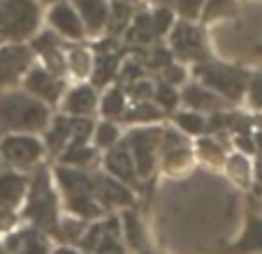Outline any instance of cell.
<instances>
[{
  "instance_id": "f1b7e54d",
  "label": "cell",
  "mask_w": 262,
  "mask_h": 254,
  "mask_svg": "<svg viewBox=\"0 0 262 254\" xmlns=\"http://www.w3.org/2000/svg\"><path fill=\"white\" fill-rule=\"evenodd\" d=\"M121 141V130L116 122L112 120H104L100 125L93 127V137H91V143L95 148H102V150H109V148H114L116 143Z\"/></svg>"
},
{
  "instance_id": "e575fe53",
  "label": "cell",
  "mask_w": 262,
  "mask_h": 254,
  "mask_svg": "<svg viewBox=\"0 0 262 254\" xmlns=\"http://www.w3.org/2000/svg\"><path fill=\"white\" fill-rule=\"evenodd\" d=\"M234 10H237V0H207L200 16H202L204 23H209V21L232 16Z\"/></svg>"
},
{
  "instance_id": "52a82bcc",
  "label": "cell",
  "mask_w": 262,
  "mask_h": 254,
  "mask_svg": "<svg viewBox=\"0 0 262 254\" xmlns=\"http://www.w3.org/2000/svg\"><path fill=\"white\" fill-rule=\"evenodd\" d=\"M169 51L172 56L181 60H195L204 63L207 60V46H204V33L193 21H177L169 30Z\"/></svg>"
},
{
  "instance_id": "60d3db41",
  "label": "cell",
  "mask_w": 262,
  "mask_h": 254,
  "mask_svg": "<svg viewBox=\"0 0 262 254\" xmlns=\"http://www.w3.org/2000/svg\"><path fill=\"white\" fill-rule=\"evenodd\" d=\"M253 143H255V150H260V153H262V130H260V132L253 134Z\"/></svg>"
},
{
  "instance_id": "30bf717a",
  "label": "cell",
  "mask_w": 262,
  "mask_h": 254,
  "mask_svg": "<svg viewBox=\"0 0 262 254\" xmlns=\"http://www.w3.org/2000/svg\"><path fill=\"white\" fill-rule=\"evenodd\" d=\"M30 49H33L35 56L42 58V67L49 69L56 77H63L65 69H68V60H65V49L60 44V37L54 33V30H42L37 33L33 39H30Z\"/></svg>"
},
{
  "instance_id": "603a6c76",
  "label": "cell",
  "mask_w": 262,
  "mask_h": 254,
  "mask_svg": "<svg viewBox=\"0 0 262 254\" xmlns=\"http://www.w3.org/2000/svg\"><path fill=\"white\" fill-rule=\"evenodd\" d=\"M98 107L107 120H112V122L123 120L125 111H128V95H125L123 86H112V88H107V93L102 95Z\"/></svg>"
},
{
  "instance_id": "74e56055",
  "label": "cell",
  "mask_w": 262,
  "mask_h": 254,
  "mask_svg": "<svg viewBox=\"0 0 262 254\" xmlns=\"http://www.w3.org/2000/svg\"><path fill=\"white\" fill-rule=\"evenodd\" d=\"M154 86L156 83L146 81V79H139V81H133L130 86H125L123 90L135 102H146V99H151V95H154Z\"/></svg>"
},
{
  "instance_id": "f6af8a7d",
  "label": "cell",
  "mask_w": 262,
  "mask_h": 254,
  "mask_svg": "<svg viewBox=\"0 0 262 254\" xmlns=\"http://www.w3.org/2000/svg\"><path fill=\"white\" fill-rule=\"evenodd\" d=\"M112 3H133V0H112Z\"/></svg>"
},
{
  "instance_id": "836d02e7",
  "label": "cell",
  "mask_w": 262,
  "mask_h": 254,
  "mask_svg": "<svg viewBox=\"0 0 262 254\" xmlns=\"http://www.w3.org/2000/svg\"><path fill=\"white\" fill-rule=\"evenodd\" d=\"M163 7L174 10V14H179L183 21H193L202 14V7L207 0H158Z\"/></svg>"
},
{
  "instance_id": "9c48e42d",
  "label": "cell",
  "mask_w": 262,
  "mask_h": 254,
  "mask_svg": "<svg viewBox=\"0 0 262 254\" xmlns=\"http://www.w3.org/2000/svg\"><path fill=\"white\" fill-rule=\"evenodd\" d=\"M24 90L51 107V104H58V99L65 95V81L63 77H56L45 67H30L24 77Z\"/></svg>"
},
{
  "instance_id": "d6a6232c",
  "label": "cell",
  "mask_w": 262,
  "mask_h": 254,
  "mask_svg": "<svg viewBox=\"0 0 262 254\" xmlns=\"http://www.w3.org/2000/svg\"><path fill=\"white\" fill-rule=\"evenodd\" d=\"M151 102H154L163 113L174 111V109H177V104H179V93H177V88H174V86L160 81V83H156V86H154Z\"/></svg>"
},
{
  "instance_id": "d590c367",
  "label": "cell",
  "mask_w": 262,
  "mask_h": 254,
  "mask_svg": "<svg viewBox=\"0 0 262 254\" xmlns=\"http://www.w3.org/2000/svg\"><path fill=\"white\" fill-rule=\"evenodd\" d=\"M151 21H154V30L160 39V37H165V35H169V30L174 28V23H177V14H174V10L160 5L151 12Z\"/></svg>"
},
{
  "instance_id": "4316f807",
  "label": "cell",
  "mask_w": 262,
  "mask_h": 254,
  "mask_svg": "<svg viewBox=\"0 0 262 254\" xmlns=\"http://www.w3.org/2000/svg\"><path fill=\"white\" fill-rule=\"evenodd\" d=\"M133 3H112L109 5V19H107V33L112 37H119L128 30L130 21H133Z\"/></svg>"
},
{
  "instance_id": "44dd1931",
  "label": "cell",
  "mask_w": 262,
  "mask_h": 254,
  "mask_svg": "<svg viewBox=\"0 0 262 254\" xmlns=\"http://www.w3.org/2000/svg\"><path fill=\"white\" fill-rule=\"evenodd\" d=\"M121 56L116 51H98V56L93 58V67H91V77H93V88L98 90L100 86L114 81V77H119L121 72Z\"/></svg>"
},
{
  "instance_id": "b9f144b4",
  "label": "cell",
  "mask_w": 262,
  "mask_h": 254,
  "mask_svg": "<svg viewBox=\"0 0 262 254\" xmlns=\"http://www.w3.org/2000/svg\"><path fill=\"white\" fill-rule=\"evenodd\" d=\"M54 254H79V252H77L74 247H58Z\"/></svg>"
},
{
  "instance_id": "7dc6e473",
  "label": "cell",
  "mask_w": 262,
  "mask_h": 254,
  "mask_svg": "<svg viewBox=\"0 0 262 254\" xmlns=\"http://www.w3.org/2000/svg\"><path fill=\"white\" fill-rule=\"evenodd\" d=\"M257 125H260V127H262V116H260V118H257Z\"/></svg>"
},
{
  "instance_id": "bcb514c9",
  "label": "cell",
  "mask_w": 262,
  "mask_h": 254,
  "mask_svg": "<svg viewBox=\"0 0 262 254\" xmlns=\"http://www.w3.org/2000/svg\"><path fill=\"white\" fill-rule=\"evenodd\" d=\"M0 254H7V252H5V245H0Z\"/></svg>"
},
{
  "instance_id": "d4e9b609",
  "label": "cell",
  "mask_w": 262,
  "mask_h": 254,
  "mask_svg": "<svg viewBox=\"0 0 262 254\" xmlns=\"http://www.w3.org/2000/svg\"><path fill=\"white\" fill-rule=\"evenodd\" d=\"M95 160V146L91 141H72L60 153V164L74 166V169H86Z\"/></svg>"
},
{
  "instance_id": "7402d4cb",
  "label": "cell",
  "mask_w": 262,
  "mask_h": 254,
  "mask_svg": "<svg viewBox=\"0 0 262 254\" xmlns=\"http://www.w3.org/2000/svg\"><path fill=\"white\" fill-rule=\"evenodd\" d=\"M123 35H125V42H128V44H135V46H139V49H146L151 42H156L158 35H156V30H154L151 12H137Z\"/></svg>"
},
{
  "instance_id": "f546056e",
  "label": "cell",
  "mask_w": 262,
  "mask_h": 254,
  "mask_svg": "<svg viewBox=\"0 0 262 254\" xmlns=\"http://www.w3.org/2000/svg\"><path fill=\"white\" fill-rule=\"evenodd\" d=\"M65 60H68V69L74 74L77 79H86L91 74L93 67V58L89 56V51L81 49V46H74V49L65 51Z\"/></svg>"
},
{
  "instance_id": "83f0119b",
  "label": "cell",
  "mask_w": 262,
  "mask_h": 254,
  "mask_svg": "<svg viewBox=\"0 0 262 254\" xmlns=\"http://www.w3.org/2000/svg\"><path fill=\"white\" fill-rule=\"evenodd\" d=\"M174 122L177 127L181 130V134H190V137H202L207 134V116L204 113H198V111H179L174 116Z\"/></svg>"
},
{
  "instance_id": "4dcf8cb0",
  "label": "cell",
  "mask_w": 262,
  "mask_h": 254,
  "mask_svg": "<svg viewBox=\"0 0 262 254\" xmlns=\"http://www.w3.org/2000/svg\"><path fill=\"white\" fill-rule=\"evenodd\" d=\"M198 153H200V157L211 166H221V164H225V160H228L223 143L216 141L213 137H209V134H204V137L198 141Z\"/></svg>"
},
{
  "instance_id": "3957f363",
  "label": "cell",
  "mask_w": 262,
  "mask_h": 254,
  "mask_svg": "<svg viewBox=\"0 0 262 254\" xmlns=\"http://www.w3.org/2000/svg\"><path fill=\"white\" fill-rule=\"evenodd\" d=\"M26 217L33 224V229L42 234L60 236L58 220V199L49 183V176L40 171L28 185V204H26Z\"/></svg>"
},
{
  "instance_id": "277c9868",
  "label": "cell",
  "mask_w": 262,
  "mask_h": 254,
  "mask_svg": "<svg viewBox=\"0 0 262 254\" xmlns=\"http://www.w3.org/2000/svg\"><path fill=\"white\" fill-rule=\"evenodd\" d=\"M195 77H198V83H202L204 88L216 93L225 102H239L251 81V74L246 69L225 63H207V60L195 67Z\"/></svg>"
},
{
  "instance_id": "7a4b0ae2",
  "label": "cell",
  "mask_w": 262,
  "mask_h": 254,
  "mask_svg": "<svg viewBox=\"0 0 262 254\" xmlns=\"http://www.w3.org/2000/svg\"><path fill=\"white\" fill-rule=\"evenodd\" d=\"M42 23L37 0H0V39L7 44H24L33 39Z\"/></svg>"
},
{
  "instance_id": "ab89813d",
  "label": "cell",
  "mask_w": 262,
  "mask_h": 254,
  "mask_svg": "<svg viewBox=\"0 0 262 254\" xmlns=\"http://www.w3.org/2000/svg\"><path fill=\"white\" fill-rule=\"evenodd\" d=\"M246 93H248V99H251L253 107L262 109V74H255V77H251Z\"/></svg>"
},
{
  "instance_id": "f35d334b",
  "label": "cell",
  "mask_w": 262,
  "mask_h": 254,
  "mask_svg": "<svg viewBox=\"0 0 262 254\" xmlns=\"http://www.w3.org/2000/svg\"><path fill=\"white\" fill-rule=\"evenodd\" d=\"M163 74V81L169 86H179V83H186V67L179 63H169L165 69H160Z\"/></svg>"
},
{
  "instance_id": "4fadbf2b",
  "label": "cell",
  "mask_w": 262,
  "mask_h": 254,
  "mask_svg": "<svg viewBox=\"0 0 262 254\" xmlns=\"http://www.w3.org/2000/svg\"><path fill=\"white\" fill-rule=\"evenodd\" d=\"M104 173H109L112 178L125 183V185H137V169H135L133 155H130L125 141L121 139L114 148H109L104 155Z\"/></svg>"
},
{
  "instance_id": "7bdbcfd3",
  "label": "cell",
  "mask_w": 262,
  "mask_h": 254,
  "mask_svg": "<svg viewBox=\"0 0 262 254\" xmlns=\"http://www.w3.org/2000/svg\"><path fill=\"white\" fill-rule=\"evenodd\" d=\"M37 3H45V5H56V3H65V0H37Z\"/></svg>"
},
{
  "instance_id": "ffe728a7",
  "label": "cell",
  "mask_w": 262,
  "mask_h": 254,
  "mask_svg": "<svg viewBox=\"0 0 262 254\" xmlns=\"http://www.w3.org/2000/svg\"><path fill=\"white\" fill-rule=\"evenodd\" d=\"M70 141H72V118L63 113V116L54 118L45 130V148L51 155H60Z\"/></svg>"
},
{
  "instance_id": "1f68e13d",
  "label": "cell",
  "mask_w": 262,
  "mask_h": 254,
  "mask_svg": "<svg viewBox=\"0 0 262 254\" xmlns=\"http://www.w3.org/2000/svg\"><path fill=\"white\" fill-rule=\"evenodd\" d=\"M160 118H163V111L151 99H146V102H135V107L125 111L123 120L125 122H158Z\"/></svg>"
},
{
  "instance_id": "8fae6325",
  "label": "cell",
  "mask_w": 262,
  "mask_h": 254,
  "mask_svg": "<svg viewBox=\"0 0 262 254\" xmlns=\"http://www.w3.org/2000/svg\"><path fill=\"white\" fill-rule=\"evenodd\" d=\"M93 194L98 204L104 208H130L135 204V194L125 183L112 178L109 173L93 176Z\"/></svg>"
},
{
  "instance_id": "2e32d148",
  "label": "cell",
  "mask_w": 262,
  "mask_h": 254,
  "mask_svg": "<svg viewBox=\"0 0 262 254\" xmlns=\"http://www.w3.org/2000/svg\"><path fill=\"white\" fill-rule=\"evenodd\" d=\"M179 99L186 102V107L190 111H198V113H216V111H225L228 102L223 97H218L216 93H211L209 88H204L202 83H186L183 90L179 93Z\"/></svg>"
},
{
  "instance_id": "8992f818",
  "label": "cell",
  "mask_w": 262,
  "mask_h": 254,
  "mask_svg": "<svg viewBox=\"0 0 262 254\" xmlns=\"http://www.w3.org/2000/svg\"><path fill=\"white\" fill-rule=\"evenodd\" d=\"M45 153V141H40L35 134H7L0 141V157L16 169H33L42 162Z\"/></svg>"
},
{
  "instance_id": "7c38bea8",
  "label": "cell",
  "mask_w": 262,
  "mask_h": 254,
  "mask_svg": "<svg viewBox=\"0 0 262 254\" xmlns=\"http://www.w3.org/2000/svg\"><path fill=\"white\" fill-rule=\"evenodd\" d=\"M47 21H49V30H54L58 37L65 39H74V42H81L86 37L84 23H81L77 10L72 7V3H56L51 5L49 14H47Z\"/></svg>"
},
{
  "instance_id": "8d00e7d4",
  "label": "cell",
  "mask_w": 262,
  "mask_h": 254,
  "mask_svg": "<svg viewBox=\"0 0 262 254\" xmlns=\"http://www.w3.org/2000/svg\"><path fill=\"white\" fill-rule=\"evenodd\" d=\"M225 166H228L230 176L239 183V185H248L251 183V164L244 155H232L225 160Z\"/></svg>"
},
{
  "instance_id": "5b68a950",
  "label": "cell",
  "mask_w": 262,
  "mask_h": 254,
  "mask_svg": "<svg viewBox=\"0 0 262 254\" xmlns=\"http://www.w3.org/2000/svg\"><path fill=\"white\" fill-rule=\"evenodd\" d=\"M123 141H125V146H128L130 155H133L137 176L148 178L154 173L156 157H158L160 143H163V132H160L158 127H137Z\"/></svg>"
},
{
  "instance_id": "5bb4252c",
  "label": "cell",
  "mask_w": 262,
  "mask_h": 254,
  "mask_svg": "<svg viewBox=\"0 0 262 254\" xmlns=\"http://www.w3.org/2000/svg\"><path fill=\"white\" fill-rule=\"evenodd\" d=\"M109 0H72V7L77 10L86 35H102L107 30L109 19Z\"/></svg>"
},
{
  "instance_id": "484cf974",
  "label": "cell",
  "mask_w": 262,
  "mask_h": 254,
  "mask_svg": "<svg viewBox=\"0 0 262 254\" xmlns=\"http://www.w3.org/2000/svg\"><path fill=\"white\" fill-rule=\"evenodd\" d=\"M121 229H123V236L130 247L137 249V252L146 249V229H144L142 220H139V215L133 208H128L121 215Z\"/></svg>"
},
{
  "instance_id": "d6986e66",
  "label": "cell",
  "mask_w": 262,
  "mask_h": 254,
  "mask_svg": "<svg viewBox=\"0 0 262 254\" xmlns=\"http://www.w3.org/2000/svg\"><path fill=\"white\" fill-rule=\"evenodd\" d=\"M5 252L12 254H51L49 249V238L47 234L37 229H24L16 231L7 238L5 243Z\"/></svg>"
},
{
  "instance_id": "ee69618b",
  "label": "cell",
  "mask_w": 262,
  "mask_h": 254,
  "mask_svg": "<svg viewBox=\"0 0 262 254\" xmlns=\"http://www.w3.org/2000/svg\"><path fill=\"white\" fill-rule=\"evenodd\" d=\"M139 254H158V252H154V249H142Z\"/></svg>"
},
{
  "instance_id": "e0dca14e",
  "label": "cell",
  "mask_w": 262,
  "mask_h": 254,
  "mask_svg": "<svg viewBox=\"0 0 262 254\" xmlns=\"http://www.w3.org/2000/svg\"><path fill=\"white\" fill-rule=\"evenodd\" d=\"M56 183L65 196L93 194V176L86 169H74V166H56Z\"/></svg>"
},
{
  "instance_id": "ac0fdd59",
  "label": "cell",
  "mask_w": 262,
  "mask_h": 254,
  "mask_svg": "<svg viewBox=\"0 0 262 254\" xmlns=\"http://www.w3.org/2000/svg\"><path fill=\"white\" fill-rule=\"evenodd\" d=\"M30 181L24 173L5 171L0 173V210H14L28 194Z\"/></svg>"
},
{
  "instance_id": "6da1fadb",
  "label": "cell",
  "mask_w": 262,
  "mask_h": 254,
  "mask_svg": "<svg viewBox=\"0 0 262 254\" xmlns=\"http://www.w3.org/2000/svg\"><path fill=\"white\" fill-rule=\"evenodd\" d=\"M51 122V107L26 90L0 93V134H40Z\"/></svg>"
},
{
  "instance_id": "ba28073f",
  "label": "cell",
  "mask_w": 262,
  "mask_h": 254,
  "mask_svg": "<svg viewBox=\"0 0 262 254\" xmlns=\"http://www.w3.org/2000/svg\"><path fill=\"white\" fill-rule=\"evenodd\" d=\"M35 54L28 44H3L0 46V90L12 88L33 67Z\"/></svg>"
},
{
  "instance_id": "cb8c5ba5",
  "label": "cell",
  "mask_w": 262,
  "mask_h": 254,
  "mask_svg": "<svg viewBox=\"0 0 262 254\" xmlns=\"http://www.w3.org/2000/svg\"><path fill=\"white\" fill-rule=\"evenodd\" d=\"M230 254H262V217H251Z\"/></svg>"
},
{
  "instance_id": "9a60e30c",
  "label": "cell",
  "mask_w": 262,
  "mask_h": 254,
  "mask_svg": "<svg viewBox=\"0 0 262 254\" xmlns=\"http://www.w3.org/2000/svg\"><path fill=\"white\" fill-rule=\"evenodd\" d=\"M98 90L93 86L79 83V86L70 88L68 95L63 97V111L70 118H91L98 109Z\"/></svg>"
}]
</instances>
